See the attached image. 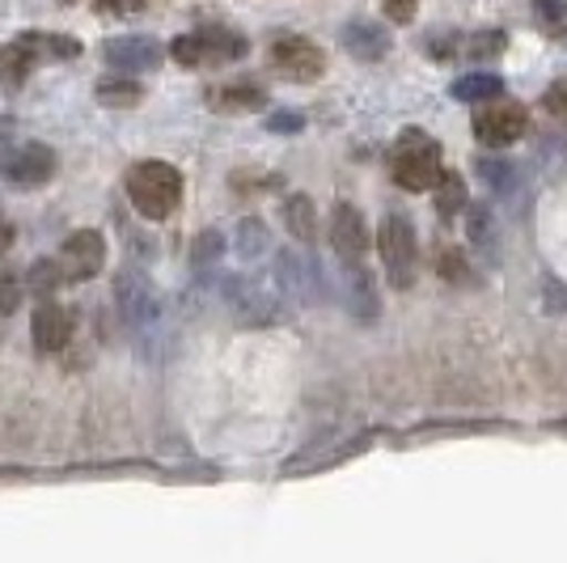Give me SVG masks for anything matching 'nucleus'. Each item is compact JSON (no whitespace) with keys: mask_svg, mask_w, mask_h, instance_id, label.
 Segmentation results:
<instances>
[{"mask_svg":"<svg viewBox=\"0 0 567 563\" xmlns=\"http://www.w3.org/2000/svg\"><path fill=\"white\" fill-rule=\"evenodd\" d=\"M127 195L148 221H166L183 204V174L166 162H141L127 170Z\"/></svg>","mask_w":567,"mask_h":563,"instance_id":"obj_1","label":"nucleus"},{"mask_svg":"<svg viewBox=\"0 0 567 563\" xmlns=\"http://www.w3.org/2000/svg\"><path fill=\"white\" fill-rule=\"evenodd\" d=\"M390 174L402 191H432L436 174H441V144L415 127L402 132L390 153Z\"/></svg>","mask_w":567,"mask_h":563,"instance_id":"obj_2","label":"nucleus"},{"mask_svg":"<svg viewBox=\"0 0 567 563\" xmlns=\"http://www.w3.org/2000/svg\"><path fill=\"white\" fill-rule=\"evenodd\" d=\"M169 55L183 64V69H213V64H229L246 55V39L225 30V25H204L195 34H178L169 43Z\"/></svg>","mask_w":567,"mask_h":563,"instance_id":"obj_3","label":"nucleus"},{"mask_svg":"<svg viewBox=\"0 0 567 563\" xmlns=\"http://www.w3.org/2000/svg\"><path fill=\"white\" fill-rule=\"evenodd\" d=\"M378 250L381 263H385V280L394 288H411L415 284V267H420V250H415V229L402 212H390L381 221L378 234Z\"/></svg>","mask_w":567,"mask_h":563,"instance_id":"obj_4","label":"nucleus"},{"mask_svg":"<svg viewBox=\"0 0 567 563\" xmlns=\"http://www.w3.org/2000/svg\"><path fill=\"white\" fill-rule=\"evenodd\" d=\"M271 69L284 72L288 81H318L327 72V55L318 43H309L301 34H280L271 43Z\"/></svg>","mask_w":567,"mask_h":563,"instance_id":"obj_5","label":"nucleus"},{"mask_svg":"<svg viewBox=\"0 0 567 563\" xmlns=\"http://www.w3.org/2000/svg\"><path fill=\"white\" fill-rule=\"evenodd\" d=\"M55 263H60L64 280H94L97 272H102V263H106V237L97 234V229H76L60 246Z\"/></svg>","mask_w":567,"mask_h":563,"instance_id":"obj_6","label":"nucleus"},{"mask_svg":"<svg viewBox=\"0 0 567 563\" xmlns=\"http://www.w3.org/2000/svg\"><path fill=\"white\" fill-rule=\"evenodd\" d=\"M525 106H517V102H499V98H492L478 115H474V136L483 144H492V149H504V144H513L525 136Z\"/></svg>","mask_w":567,"mask_h":563,"instance_id":"obj_7","label":"nucleus"},{"mask_svg":"<svg viewBox=\"0 0 567 563\" xmlns=\"http://www.w3.org/2000/svg\"><path fill=\"white\" fill-rule=\"evenodd\" d=\"M102 55H106V64H115L123 72H148L162 64V43L144 39V34H127V39H111Z\"/></svg>","mask_w":567,"mask_h":563,"instance_id":"obj_8","label":"nucleus"},{"mask_svg":"<svg viewBox=\"0 0 567 563\" xmlns=\"http://www.w3.org/2000/svg\"><path fill=\"white\" fill-rule=\"evenodd\" d=\"M331 242H334V250L348 258V263L369 250V225H364V212L355 208V204H339V208H334Z\"/></svg>","mask_w":567,"mask_h":563,"instance_id":"obj_9","label":"nucleus"},{"mask_svg":"<svg viewBox=\"0 0 567 563\" xmlns=\"http://www.w3.org/2000/svg\"><path fill=\"white\" fill-rule=\"evenodd\" d=\"M4 174L13 183H22V187H39V183H48L51 174H55V153H51L48 144H22L4 162Z\"/></svg>","mask_w":567,"mask_h":563,"instance_id":"obj_10","label":"nucleus"},{"mask_svg":"<svg viewBox=\"0 0 567 563\" xmlns=\"http://www.w3.org/2000/svg\"><path fill=\"white\" fill-rule=\"evenodd\" d=\"M30 335H34V348L39 352H60V348H69L72 339V314L60 306H39Z\"/></svg>","mask_w":567,"mask_h":563,"instance_id":"obj_11","label":"nucleus"},{"mask_svg":"<svg viewBox=\"0 0 567 563\" xmlns=\"http://www.w3.org/2000/svg\"><path fill=\"white\" fill-rule=\"evenodd\" d=\"M34 64H39V60L30 55V48H25L22 39L4 43V48H0V90H4V94H18L25 85V76L34 72Z\"/></svg>","mask_w":567,"mask_h":563,"instance_id":"obj_12","label":"nucleus"},{"mask_svg":"<svg viewBox=\"0 0 567 563\" xmlns=\"http://www.w3.org/2000/svg\"><path fill=\"white\" fill-rule=\"evenodd\" d=\"M208 102L216 111H259V106H267V90L255 81H234V85H216Z\"/></svg>","mask_w":567,"mask_h":563,"instance_id":"obj_13","label":"nucleus"},{"mask_svg":"<svg viewBox=\"0 0 567 563\" xmlns=\"http://www.w3.org/2000/svg\"><path fill=\"white\" fill-rule=\"evenodd\" d=\"M343 43H348V51L360 55V60H381L385 48H390V39H385L373 22H352L343 30Z\"/></svg>","mask_w":567,"mask_h":563,"instance_id":"obj_14","label":"nucleus"},{"mask_svg":"<svg viewBox=\"0 0 567 563\" xmlns=\"http://www.w3.org/2000/svg\"><path fill=\"white\" fill-rule=\"evenodd\" d=\"M25 48H30V55L34 60H76L81 55V43L76 39H69V34H18Z\"/></svg>","mask_w":567,"mask_h":563,"instance_id":"obj_15","label":"nucleus"},{"mask_svg":"<svg viewBox=\"0 0 567 563\" xmlns=\"http://www.w3.org/2000/svg\"><path fill=\"white\" fill-rule=\"evenodd\" d=\"M432 204H436L441 216H457L466 208V178L453 174V170H441L436 183H432Z\"/></svg>","mask_w":567,"mask_h":563,"instance_id":"obj_16","label":"nucleus"},{"mask_svg":"<svg viewBox=\"0 0 567 563\" xmlns=\"http://www.w3.org/2000/svg\"><path fill=\"white\" fill-rule=\"evenodd\" d=\"M284 225H288V234L301 237V242L318 234V212L309 204V195H288L284 199Z\"/></svg>","mask_w":567,"mask_h":563,"instance_id":"obj_17","label":"nucleus"},{"mask_svg":"<svg viewBox=\"0 0 567 563\" xmlns=\"http://www.w3.org/2000/svg\"><path fill=\"white\" fill-rule=\"evenodd\" d=\"M499 90H504V81L487 76V72H474V76L453 81V98H462V102H492V98H499Z\"/></svg>","mask_w":567,"mask_h":563,"instance_id":"obj_18","label":"nucleus"},{"mask_svg":"<svg viewBox=\"0 0 567 563\" xmlns=\"http://www.w3.org/2000/svg\"><path fill=\"white\" fill-rule=\"evenodd\" d=\"M141 98H144L141 81H132V76L97 81V102H102V106H136Z\"/></svg>","mask_w":567,"mask_h":563,"instance_id":"obj_19","label":"nucleus"},{"mask_svg":"<svg viewBox=\"0 0 567 563\" xmlns=\"http://www.w3.org/2000/svg\"><path fill=\"white\" fill-rule=\"evenodd\" d=\"M60 280H64V276H60V263H55V258L39 263V267L30 272V288H34L39 297H51V288H55Z\"/></svg>","mask_w":567,"mask_h":563,"instance_id":"obj_20","label":"nucleus"},{"mask_svg":"<svg viewBox=\"0 0 567 563\" xmlns=\"http://www.w3.org/2000/svg\"><path fill=\"white\" fill-rule=\"evenodd\" d=\"M381 9H385V18L390 22L406 25L411 18H415V9H420V0H381Z\"/></svg>","mask_w":567,"mask_h":563,"instance_id":"obj_21","label":"nucleus"},{"mask_svg":"<svg viewBox=\"0 0 567 563\" xmlns=\"http://www.w3.org/2000/svg\"><path fill=\"white\" fill-rule=\"evenodd\" d=\"M18 301H22V284H18V276H0V314H13Z\"/></svg>","mask_w":567,"mask_h":563,"instance_id":"obj_22","label":"nucleus"},{"mask_svg":"<svg viewBox=\"0 0 567 563\" xmlns=\"http://www.w3.org/2000/svg\"><path fill=\"white\" fill-rule=\"evenodd\" d=\"M538 13H543V22L555 30H567V0H538Z\"/></svg>","mask_w":567,"mask_h":563,"instance_id":"obj_23","label":"nucleus"},{"mask_svg":"<svg viewBox=\"0 0 567 563\" xmlns=\"http://www.w3.org/2000/svg\"><path fill=\"white\" fill-rule=\"evenodd\" d=\"M499 51H504V34H499V30H492V34H474L471 39V55H478V60H483V55H499Z\"/></svg>","mask_w":567,"mask_h":563,"instance_id":"obj_24","label":"nucleus"},{"mask_svg":"<svg viewBox=\"0 0 567 563\" xmlns=\"http://www.w3.org/2000/svg\"><path fill=\"white\" fill-rule=\"evenodd\" d=\"M543 106L555 119H567V81H559V85H550V90H546V94H543Z\"/></svg>","mask_w":567,"mask_h":563,"instance_id":"obj_25","label":"nucleus"},{"mask_svg":"<svg viewBox=\"0 0 567 563\" xmlns=\"http://www.w3.org/2000/svg\"><path fill=\"white\" fill-rule=\"evenodd\" d=\"M97 9H106V13H136L144 0H94Z\"/></svg>","mask_w":567,"mask_h":563,"instance_id":"obj_26","label":"nucleus"},{"mask_svg":"<svg viewBox=\"0 0 567 563\" xmlns=\"http://www.w3.org/2000/svg\"><path fill=\"white\" fill-rule=\"evenodd\" d=\"M271 174H234V187H271Z\"/></svg>","mask_w":567,"mask_h":563,"instance_id":"obj_27","label":"nucleus"},{"mask_svg":"<svg viewBox=\"0 0 567 563\" xmlns=\"http://www.w3.org/2000/svg\"><path fill=\"white\" fill-rule=\"evenodd\" d=\"M267 127H271V132H297V127H301V115H276Z\"/></svg>","mask_w":567,"mask_h":563,"instance_id":"obj_28","label":"nucleus"},{"mask_svg":"<svg viewBox=\"0 0 567 563\" xmlns=\"http://www.w3.org/2000/svg\"><path fill=\"white\" fill-rule=\"evenodd\" d=\"M9 246H13V225H9L4 216H0V255H4Z\"/></svg>","mask_w":567,"mask_h":563,"instance_id":"obj_29","label":"nucleus"}]
</instances>
